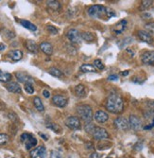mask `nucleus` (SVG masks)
I'll use <instances>...</instances> for the list:
<instances>
[{"mask_svg": "<svg viewBox=\"0 0 154 158\" xmlns=\"http://www.w3.org/2000/svg\"><path fill=\"white\" fill-rule=\"evenodd\" d=\"M87 13L91 17L98 19H109L115 16V11L102 5H92L87 9Z\"/></svg>", "mask_w": 154, "mask_h": 158, "instance_id": "obj_1", "label": "nucleus"}, {"mask_svg": "<svg viewBox=\"0 0 154 158\" xmlns=\"http://www.w3.org/2000/svg\"><path fill=\"white\" fill-rule=\"evenodd\" d=\"M105 107L113 114H120L124 110V100L119 95L111 94L106 99Z\"/></svg>", "mask_w": 154, "mask_h": 158, "instance_id": "obj_2", "label": "nucleus"}, {"mask_svg": "<svg viewBox=\"0 0 154 158\" xmlns=\"http://www.w3.org/2000/svg\"><path fill=\"white\" fill-rule=\"evenodd\" d=\"M77 113L80 116V118L83 121H85L86 123H90L92 119L94 118L92 108L87 104H82L77 107Z\"/></svg>", "mask_w": 154, "mask_h": 158, "instance_id": "obj_3", "label": "nucleus"}, {"mask_svg": "<svg viewBox=\"0 0 154 158\" xmlns=\"http://www.w3.org/2000/svg\"><path fill=\"white\" fill-rule=\"evenodd\" d=\"M113 124H115V126L117 130H120V131H124V132L128 131L131 128L129 120L123 116H118L117 118H115Z\"/></svg>", "mask_w": 154, "mask_h": 158, "instance_id": "obj_4", "label": "nucleus"}, {"mask_svg": "<svg viewBox=\"0 0 154 158\" xmlns=\"http://www.w3.org/2000/svg\"><path fill=\"white\" fill-rule=\"evenodd\" d=\"M93 137L96 139V140H106L108 139L110 135L107 132L106 129H104L102 127H96L95 128V131L93 133Z\"/></svg>", "mask_w": 154, "mask_h": 158, "instance_id": "obj_5", "label": "nucleus"}, {"mask_svg": "<svg viewBox=\"0 0 154 158\" xmlns=\"http://www.w3.org/2000/svg\"><path fill=\"white\" fill-rule=\"evenodd\" d=\"M129 126H131V128L133 131L138 132L142 129V120L139 116H137L135 115L129 116Z\"/></svg>", "mask_w": 154, "mask_h": 158, "instance_id": "obj_6", "label": "nucleus"}, {"mask_svg": "<svg viewBox=\"0 0 154 158\" xmlns=\"http://www.w3.org/2000/svg\"><path fill=\"white\" fill-rule=\"evenodd\" d=\"M65 125L71 130L80 129V120L78 116H68L65 119Z\"/></svg>", "mask_w": 154, "mask_h": 158, "instance_id": "obj_7", "label": "nucleus"}, {"mask_svg": "<svg viewBox=\"0 0 154 158\" xmlns=\"http://www.w3.org/2000/svg\"><path fill=\"white\" fill-rule=\"evenodd\" d=\"M66 36L72 43L79 44L82 42V33L76 29H71L68 30Z\"/></svg>", "mask_w": 154, "mask_h": 158, "instance_id": "obj_8", "label": "nucleus"}, {"mask_svg": "<svg viewBox=\"0 0 154 158\" xmlns=\"http://www.w3.org/2000/svg\"><path fill=\"white\" fill-rule=\"evenodd\" d=\"M46 149L44 146H39V147L35 148L30 151V157L31 158H44L46 156Z\"/></svg>", "mask_w": 154, "mask_h": 158, "instance_id": "obj_9", "label": "nucleus"}, {"mask_svg": "<svg viewBox=\"0 0 154 158\" xmlns=\"http://www.w3.org/2000/svg\"><path fill=\"white\" fill-rule=\"evenodd\" d=\"M141 61L144 64L151 66L154 64V51H146L142 54Z\"/></svg>", "mask_w": 154, "mask_h": 158, "instance_id": "obj_10", "label": "nucleus"}, {"mask_svg": "<svg viewBox=\"0 0 154 158\" xmlns=\"http://www.w3.org/2000/svg\"><path fill=\"white\" fill-rule=\"evenodd\" d=\"M52 102H53V104H55L56 106L63 108L65 107L67 104V99L62 95H55L53 96V98H52Z\"/></svg>", "mask_w": 154, "mask_h": 158, "instance_id": "obj_11", "label": "nucleus"}, {"mask_svg": "<svg viewBox=\"0 0 154 158\" xmlns=\"http://www.w3.org/2000/svg\"><path fill=\"white\" fill-rule=\"evenodd\" d=\"M138 37L141 41H143L147 44H152L153 43V37L150 33H148L146 30H138Z\"/></svg>", "mask_w": 154, "mask_h": 158, "instance_id": "obj_12", "label": "nucleus"}, {"mask_svg": "<svg viewBox=\"0 0 154 158\" xmlns=\"http://www.w3.org/2000/svg\"><path fill=\"white\" fill-rule=\"evenodd\" d=\"M94 118L96 119V122H98V123H105L109 119V115L105 111L99 110L98 112H96Z\"/></svg>", "mask_w": 154, "mask_h": 158, "instance_id": "obj_13", "label": "nucleus"}, {"mask_svg": "<svg viewBox=\"0 0 154 158\" xmlns=\"http://www.w3.org/2000/svg\"><path fill=\"white\" fill-rule=\"evenodd\" d=\"M15 76L20 83H24L25 84L26 83H32V82H33V79L24 72H16Z\"/></svg>", "mask_w": 154, "mask_h": 158, "instance_id": "obj_14", "label": "nucleus"}, {"mask_svg": "<svg viewBox=\"0 0 154 158\" xmlns=\"http://www.w3.org/2000/svg\"><path fill=\"white\" fill-rule=\"evenodd\" d=\"M126 28H127V20H121V21H119L118 23L116 24V25L113 28V31L115 32V34H121L122 32L126 30Z\"/></svg>", "mask_w": 154, "mask_h": 158, "instance_id": "obj_15", "label": "nucleus"}, {"mask_svg": "<svg viewBox=\"0 0 154 158\" xmlns=\"http://www.w3.org/2000/svg\"><path fill=\"white\" fill-rule=\"evenodd\" d=\"M6 88H7V90L11 93L21 94V92H22V89H21V86H20V84L17 83H14V82H11L9 83H7Z\"/></svg>", "mask_w": 154, "mask_h": 158, "instance_id": "obj_16", "label": "nucleus"}, {"mask_svg": "<svg viewBox=\"0 0 154 158\" xmlns=\"http://www.w3.org/2000/svg\"><path fill=\"white\" fill-rule=\"evenodd\" d=\"M40 49H41L44 54H46L48 56H50L52 53H53V47L52 44L48 42H43L40 44Z\"/></svg>", "mask_w": 154, "mask_h": 158, "instance_id": "obj_17", "label": "nucleus"}, {"mask_svg": "<svg viewBox=\"0 0 154 158\" xmlns=\"http://www.w3.org/2000/svg\"><path fill=\"white\" fill-rule=\"evenodd\" d=\"M9 57L13 61H14V62H18V61H20L23 57V52L18 49L11 50L9 52Z\"/></svg>", "mask_w": 154, "mask_h": 158, "instance_id": "obj_18", "label": "nucleus"}, {"mask_svg": "<svg viewBox=\"0 0 154 158\" xmlns=\"http://www.w3.org/2000/svg\"><path fill=\"white\" fill-rule=\"evenodd\" d=\"M75 93L79 98H84V97H86V88L83 84H79L75 87Z\"/></svg>", "mask_w": 154, "mask_h": 158, "instance_id": "obj_19", "label": "nucleus"}, {"mask_svg": "<svg viewBox=\"0 0 154 158\" xmlns=\"http://www.w3.org/2000/svg\"><path fill=\"white\" fill-rule=\"evenodd\" d=\"M36 145H37V139H36L32 135H30V138H28L25 142V146H26L27 150H31L33 147H35Z\"/></svg>", "mask_w": 154, "mask_h": 158, "instance_id": "obj_20", "label": "nucleus"}, {"mask_svg": "<svg viewBox=\"0 0 154 158\" xmlns=\"http://www.w3.org/2000/svg\"><path fill=\"white\" fill-rule=\"evenodd\" d=\"M26 46H27V48L30 52L32 53H37L38 52V47L37 44H36L35 42H33L32 40H27V43H26Z\"/></svg>", "mask_w": 154, "mask_h": 158, "instance_id": "obj_21", "label": "nucleus"}, {"mask_svg": "<svg viewBox=\"0 0 154 158\" xmlns=\"http://www.w3.org/2000/svg\"><path fill=\"white\" fill-rule=\"evenodd\" d=\"M19 22L24 28H26V29L30 30L31 31H35L36 30H37V27H36L34 24H32L31 22L27 21V20H20Z\"/></svg>", "mask_w": 154, "mask_h": 158, "instance_id": "obj_22", "label": "nucleus"}, {"mask_svg": "<svg viewBox=\"0 0 154 158\" xmlns=\"http://www.w3.org/2000/svg\"><path fill=\"white\" fill-rule=\"evenodd\" d=\"M33 104H34L35 108L37 109V111H39V112L44 111V106L42 100L39 97H35V98L33 99Z\"/></svg>", "mask_w": 154, "mask_h": 158, "instance_id": "obj_23", "label": "nucleus"}, {"mask_svg": "<svg viewBox=\"0 0 154 158\" xmlns=\"http://www.w3.org/2000/svg\"><path fill=\"white\" fill-rule=\"evenodd\" d=\"M46 5L49 9L53 10V11H59L60 10V3L59 1H55V0H50V1H47L46 2Z\"/></svg>", "mask_w": 154, "mask_h": 158, "instance_id": "obj_24", "label": "nucleus"}, {"mask_svg": "<svg viewBox=\"0 0 154 158\" xmlns=\"http://www.w3.org/2000/svg\"><path fill=\"white\" fill-rule=\"evenodd\" d=\"M11 80V74L8 72H4L0 70V82L1 83H9Z\"/></svg>", "mask_w": 154, "mask_h": 158, "instance_id": "obj_25", "label": "nucleus"}, {"mask_svg": "<svg viewBox=\"0 0 154 158\" xmlns=\"http://www.w3.org/2000/svg\"><path fill=\"white\" fill-rule=\"evenodd\" d=\"M80 71L83 73H87V72H96V68L92 66V64H88V63H84L80 66Z\"/></svg>", "mask_w": 154, "mask_h": 158, "instance_id": "obj_26", "label": "nucleus"}, {"mask_svg": "<svg viewBox=\"0 0 154 158\" xmlns=\"http://www.w3.org/2000/svg\"><path fill=\"white\" fill-rule=\"evenodd\" d=\"M48 73L52 76L57 77V78H60V77H63V72L56 67H50L49 69H48Z\"/></svg>", "mask_w": 154, "mask_h": 158, "instance_id": "obj_27", "label": "nucleus"}, {"mask_svg": "<svg viewBox=\"0 0 154 158\" xmlns=\"http://www.w3.org/2000/svg\"><path fill=\"white\" fill-rule=\"evenodd\" d=\"M95 35L92 33V32H82V39H83L84 41H94L95 40Z\"/></svg>", "mask_w": 154, "mask_h": 158, "instance_id": "obj_28", "label": "nucleus"}, {"mask_svg": "<svg viewBox=\"0 0 154 158\" xmlns=\"http://www.w3.org/2000/svg\"><path fill=\"white\" fill-rule=\"evenodd\" d=\"M95 128H96V126L94 124H92L91 122L90 123H86V124H85V126H84L85 132L88 133H91V135H93V133H94Z\"/></svg>", "mask_w": 154, "mask_h": 158, "instance_id": "obj_29", "label": "nucleus"}, {"mask_svg": "<svg viewBox=\"0 0 154 158\" xmlns=\"http://www.w3.org/2000/svg\"><path fill=\"white\" fill-rule=\"evenodd\" d=\"M131 42H132V38L128 37V38H125V39H123V40H121V41H120L118 44H118L120 48H123L125 46H127V44H131Z\"/></svg>", "mask_w": 154, "mask_h": 158, "instance_id": "obj_30", "label": "nucleus"}, {"mask_svg": "<svg viewBox=\"0 0 154 158\" xmlns=\"http://www.w3.org/2000/svg\"><path fill=\"white\" fill-rule=\"evenodd\" d=\"M10 137L6 133H0V146H3L9 142Z\"/></svg>", "mask_w": 154, "mask_h": 158, "instance_id": "obj_31", "label": "nucleus"}, {"mask_svg": "<svg viewBox=\"0 0 154 158\" xmlns=\"http://www.w3.org/2000/svg\"><path fill=\"white\" fill-rule=\"evenodd\" d=\"M151 4H152L151 0H146V1H142L140 10H141V11H145V10L148 9V8L151 6Z\"/></svg>", "mask_w": 154, "mask_h": 158, "instance_id": "obj_32", "label": "nucleus"}, {"mask_svg": "<svg viewBox=\"0 0 154 158\" xmlns=\"http://www.w3.org/2000/svg\"><path fill=\"white\" fill-rule=\"evenodd\" d=\"M146 31H148V33L154 34V22H148L145 25Z\"/></svg>", "mask_w": 154, "mask_h": 158, "instance_id": "obj_33", "label": "nucleus"}, {"mask_svg": "<svg viewBox=\"0 0 154 158\" xmlns=\"http://www.w3.org/2000/svg\"><path fill=\"white\" fill-rule=\"evenodd\" d=\"M94 66L99 70H103L105 68V66L102 63V62H101V60H99V59H96L94 61Z\"/></svg>", "mask_w": 154, "mask_h": 158, "instance_id": "obj_34", "label": "nucleus"}, {"mask_svg": "<svg viewBox=\"0 0 154 158\" xmlns=\"http://www.w3.org/2000/svg\"><path fill=\"white\" fill-rule=\"evenodd\" d=\"M46 127H47L48 129L52 130V131H54L55 133H60V126H58V125L55 124V123H48V124L46 125Z\"/></svg>", "mask_w": 154, "mask_h": 158, "instance_id": "obj_35", "label": "nucleus"}, {"mask_svg": "<svg viewBox=\"0 0 154 158\" xmlns=\"http://www.w3.org/2000/svg\"><path fill=\"white\" fill-rule=\"evenodd\" d=\"M24 88H25V91L27 93V94H33L34 93V87L32 86L31 83H26Z\"/></svg>", "mask_w": 154, "mask_h": 158, "instance_id": "obj_36", "label": "nucleus"}, {"mask_svg": "<svg viewBox=\"0 0 154 158\" xmlns=\"http://www.w3.org/2000/svg\"><path fill=\"white\" fill-rule=\"evenodd\" d=\"M46 30H48V32L49 33H51V34H57L58 33V30L56 29V28L54 27V26H52V25H48L47 27H46Z\"/></svg>", "mask_w": 154, "mask_h": 158, "instance_id": "obj_37", "label": "nucleus"}, {"mask_svg": "<svg viewBox=\"0 0 154 158\" xmlns=\"http://www.w3.org/2000/svg\"><path fill=\"white\" fill-rule=\"evenodd\" d=\"M144 116L146 118H150L151 116H154V110L153 109H148L147 112H145Z\"/></svg>", "mask_w": 154, "mask_h": 158, "instance_id": "obj_38", "label": "nucleus"}, {"mask_svg": "<svg viewBox=\"0 0 154 158\" xmlns=\"http://www.w3.org/2000/svg\"><path fill=\"white\" fill-rule=\"evenodd\" d=\"M50 158H63L62 157V154L57 152V151H51L50 152Z\"/></svg>", "mask_w": 154, "mask_h": 158, "instance_id": "obj_39", "label": "nucleus"}, {"mask_svg": "<svg viewBox=\"0 0 154 158\" xmlns=\"http://www.w3.org/2000/svg\"><path fill=\"white\" fill-rule=\"evenodd\" d=\"M30 133H22V135H21V137H20V138H21V141L23 143H25L26 141L30 138Z\"/></svg>", "mask_w": 154, "mask_h": 158, "instance_id": "obj_40", "label": "nucleus"}, {"mask_svg": "<svg viewBox=\"0 0 154 158\" xmlns=\"http://www.w3.org/2000/svg\"><path fill=\"white\" fill-rule=\"evenodd\" d=\"M142 147H143V143H142V142H139V143H137V144L135 145L134 149L137 150V151H141V150H142Z\"/></svg>", "mask_w": 154, "mask_h": 158, "instance_id": "obj_41", "label": "nucleus"}, {"mask_svg": "<svg viewBox=\"0 0 154 158\" xmlns=\"http://www.w3.org/2000/svg\"><path fill=\"white\" fill-rule=\"evenodd\" d=\"M89 158H101V155L99 154V153H98V152H93Z\"/></svg>", "mask_w": 154, "mask_h": 158, "instance_id": "obj_42", "label": "nucleus"}, {"mask_svg": "<svg viewBox=\"0 0 154 158\" xmlns=\"http://www.w3.org/2000/svg\"><path fill=\"white\" fill-rule=\"evenodd\" d=\"M43 96L44 97V98H46V99H48L50 97V93H49V91L48 90H44L43 91Z\"/></svg>", "mask_w": 154, "mask_h": 158, "instance_id": "obj_43", "label": "nucleus"}, {"mask_svg": "<svg viewBox=\"0 0 154 158\" xmlns=\"http://www.w3.org/2000/svg\"><path fill=\"white\" fill-rule=\"evenodd\" d=\"M108 80H118V76L117 75H111V76H109Z\"/></svg>", "mask_w": 154, "mask_h": 158, "instance_id": "obj_44", "label": "nucleus"}, {"mask_svg": "<svg viewBox=\"0 0 154 158\" xmlns=\"http://www.w3.org/2000/svg\"><path fill=\"white\" fill-rule=\"evenodd\" d=\"M148 105L149 106V108L153 109V110H154V101H149V102L148 103Z\"/></svg>", "mask_w": 154, "mask_h": 158, "instance_id": "obj_45", "label": "nucleus"}, {"mask_svg": "<svg viewBox=\"0 0 154 158\" xmlns=\"http://www.w3.org/2000/svg\"><path fill=\"white\" fill-rule=\"evenodd\" d=\"M127 52H128V53H131V57H133V56H134V52H133V51L131 49V48H127Z\"/></svg>", "mask_w": 154, "mask_h": 158, "instance_id": "obj_46", "label": "nucleus"}, {"mask_svg": "<svg viewBox=\"0 0 154 158\" xmlns=\"http://www.w3.org/2000/svg\"><path fill=\"white\" fill-rule=\"evenodd\" d=\"M6 48V46L4 44H0V51H3Z\"/></svg>", "mask_w": 154, "mask_h": 158, "instance_id": "obj_47", "label": "nucleus"}, {"mask_svg": "<svg viewBox=\"0 0 154 158\" xmlns=\"http://www.w3.org/2000/svg\"><path fill=\"white\" fill-rule=\"evenodd\" d=\"M39 135H40V136H42V137H43V138H44V140H47V139H48V137H47L46 135H44V133H40Z\"/></svg>", "mask_w": 154, "mask_h": 158, "instance_id": "obj_48", "label": "nucleus"}, {"mask_svg": "<svg viewBox=\"0 0 154 158\" xmlns=\"http://www.w3.org/2000/svg\"><path fill=\"white\" fill-rule=\"evenodd\" d=\"M129 71L126 70V71H123L122 73H121V75H122V76H127V75H129Z\"/></svg>", "mask_w": 154, "mask_h": 158, "instance_id": "obj_49", "label": "nucleus"}, {"mask_svg": "<svg viewBox=\"0 0 154 158\" xmlns=\"http://www.w3.org/2000/svg\"><path fill=\"white\" fill-rule=\"evenodd\" d=\"M10 158H13V157H10Z\"/></svg>", "mask_w": 154, "mask_h": 158, "instance_id": "obj_50", "label": "nucleus"}, {"mask_svg": "<svg viewBox=\"0 0 154 158\" xmlns=\"http://www.w3.org/2000/svg\"><path fill=\"white\" fill-rule=\"evenodd\" d=\"M107 158H111V157H107Z\"/></svg>", "mask_w": 154, "mask_h": 158, "instance_id": "obj_51", "label": "nucleus"}]
</instances>
